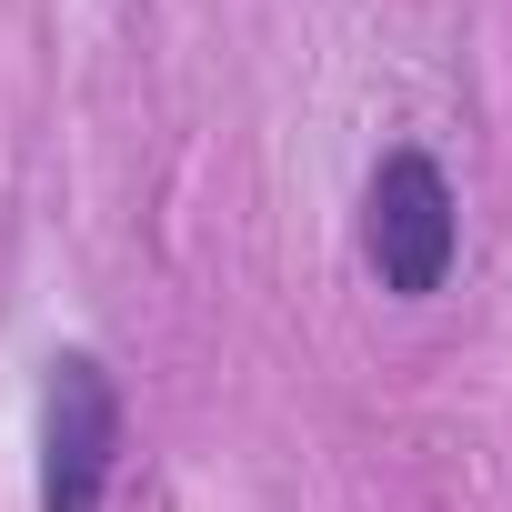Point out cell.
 Returning a JSON list of instances; mask_svg holds the SVG:
<instances>
[{"instance_id":"obj_2","label":"cell","mask_w":512,"mask_h":512,"mask_svg":"<svg viewBox=\"0 0 512 512\" xmlns=\"http://www.w3.org/2000/svg\"><path fill=\"white\" fill-rule=\"evenodd\" d=\"M121 472V382L101 352H51L41 392V512H101Z\"/></svg>"},{"instance_id":"obj_1","label":"cell","mask_w":512,"mask_h":512,"mask_svg":"<svg viewBox=\"0 0 512 512\" xmlns=\"http://www.w3.org/2000/svg\"><path fill=\"white\" fill-rule=\"evenodd\" d=\"M462 262V201H452V171L402 141L372 161L362 181V272L392 292V302H432Z\"/></svg>"}]
</instances>
